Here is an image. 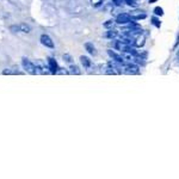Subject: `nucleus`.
I'll return each instance as SVG.
<instances>
[{
    "instance_id": "nucleus-12",
    "label": "nucleus",
    "mask_w": 179,
    "mask_h": 179,
    "mask_svg": "<svg viewBox=\"0 0 179 179\" xmlns=\"http://www.w3.org/2000/svg\"><path fill=\"white\" fill-rule=\"evenodd\" d=\"M105 37L106 38H110V40H115V38H117V36H118V31L117 30H109V31H106L105 32Z\"/></svg>"
},
{
    "instance_id": "nucleus-20",
    "label": "nucleus",
    "mask_w": 179,
    "mask_h": 179,
    "mask_svg": "<svg viewBox=\"0 0 179 179\" xmlns=\"http://www.w3.org/2000/svg\"><path fill=\"white\" fill-rule=\"evenodd\" d=\"M155 1H156V0H149V2H151V4H153V2H155Z\"/></svg>"
},
{
    "instance_id": "nucleus-5",
    "label": "nucleus",
    "mask_w": 179,
    "mask_h": 179,
    "mask_svg": "<svg viewBox=\"0 0 179 179\" xmlns=\"http://www.w3.org/2000/svg\"><path fill=\"white\" fill-rule=\"evenodd\" d=\"M107 54H109V56H110L114 61H116L117 63H119V65H123V63H124V60H123L122 55L115 53V52H114V50H111V49H109V50H107Z\"/></svg>"
},
{
    "instance_id": "nucleus-6",
    "label": "nucleus",
    "mask_w": 179,
    "mask_h": 179,
    "mask_svg": "<svg viewBox=\"0 0 179 179\" xmlns=\"http://www.w3.org/2000/svg\"><path fill=\"white\" fill-rule=\"evenodd\" d=\"M48 68H49V71L52 74H56V72L59 69V66H57V62L55 61V59L53 57H48Z\"/></svg>"
},
{
    "instance_id": "nucleus-19",
    "label": "nucleus",
    "mask_w": 179,
    "mask_h": 179,
    "mask_svg": "<svg viewBox=\"0 0 179 179\" xmlns=\"http://www.w3.org/2000/svg\"><path fill=\"white\" fill-rule=\"evenodd\" d=\"M112 24H114V20H107L106 23H104V27H112Z\"/></svg>"
},
{
    "instance_id": "nucleus-7",
    "label": "nucleus",
    "mask_w": 179,
    "mask_h": 179,
    "mask_svg": "<svg viewBox=\"0 0 179 179\" xmlns=\"http://www.w3.org/2000/svg\"><path fill=\"white\" fill-rule=\"evenodd\" d=\"M130 16H131V18H133V20H141V19H144V18L147 17L146 12H143V11H139V10L133 11V12L130 13Z\"/></svg>"
},
{
    "instance_id": "nucleus-18",
    "label": "nucleus",
    "mask_w": 179,
    "mask_h": 179,
    "mask_svg": "<svg viewBox=\"0 0 179 179\" xmlns=\"http://www.w3.org/2000/svg\"><path fill=\"white\" fill-rule=\"evenodd\" d=\"M63 60H65L66 62L72 63V56L69 54H65V55H63Z\"/></svg>"
},
{
    "instance_id": "nucleus-8",
    "label": "nucleus",
    "mask_w": 179,
    "mask_h": 179,
    "mask_svg": "<svg viewBox=\"0 0 179 179\" xmlns=\"http://www.w3.org/2000/svg\"><path fill=\"white\" fill-rule=\"evenodd\" d=\"M144 41H146L144 36L139 35V36H136V38L134 40V43H133V44H134L135 47H139V48H140V47H143V45H144V43H146Z\"/></svg>"
},
{
    "instance_id": "nucleus-15",
    "label": "nucleus",
    "mask_w": 179,
    "mask_h": 179,
    "mask_svg": "<svg viewBox=\"0 0 179 179\" xmlns=\"http://www.w3.org/2000/svg\"><path fill=\"white\" fill-rule=\"evenodd\" d=\"M151 20H152V24H153V25H155L156 27H161L160 20H159V19H158L156 17H152V18H151Z\"/></svg>"
},
{
    "instance_id": "nucleus-17",
    "label": "nucleus",
    "mask_w": 179,
    "mask_h": 179,
    "mask_svg": "<svg viewBox=\"0 0 179 179\" xmlns=\"http://www.w3.org/2000/svg\"><path fill=\"white\" fill-rule=\"evenodd\" d=\"M102 4H103V0H92V5L94 7H99Z\"/></svg>"
},
{
    "instance_id": "nucleus-4",
    "label": "nucleus",
    "mask_w": 179,
    "mask_h": 179,
    "mask_svg": "<svg viewBox=\"0 0 179 179\" xmlns=\"http://www.w3.org/2000/svg\"><path fill=\"white\" fill-rule=\"evenodd\" d=\"M41 43L44 45V47H47V48H50V49H53L54 48V42L53 40L49 37L48 35H45V34H43V35L41 36Z\"/></svg>"
},
{
    "instance_id": "nucleus-11",
    "label": "nucleus",
    "mask_w": 179,
    "mask_h": 179,
    "mask_svg": "<svg viewBox=\"0 0 179 179\" xmlns=\"http://www.w3.org/2000/svg\"><path fill=\"white\" fill-rule=\"evenodd\" d=\"M80 61H81V65L84 66V68H86V69L91 68L92 62H91V60H90L87 56H80Z\"/></svg>"
},
{
    "instance_id": "nucleus-3",
    "label": "nucleus",
    "mask_w": 179,
    "mask_h": 179,
    "mask_svg": "<svg viewBox=\"0 0 179 179\" xmlns=\"http://www.w3.org/2000/svg\"><path fill=\"white\" fill-rule=\"evenodd\" d=\"M139 66H136L135 63H129L123 67V73L125 74H139Z\"/></svg>"
},
{
    "instance_id": "nucleus-10",
    "label": "nucleus",
    "mask_w": 179,
    "mask_h": 179,
    "mask_svg": "<svg viewBox=\"0 0 179 179\" xmlns=\"http://www.w3.org/2000/svg\"><path fill=\"white\" fill-rule=\"evenodd\" d=\"M121 55H122L123 60H124V61H128V62H134L135 57H136V56H134L131 53H128V52H122Z\"/></svg>"
},
{
    "instance_id": "nucleus-2",
    "label": "nucleus",
    "mask_w": 179,
    "mask_h": 179,
    "mask_svg": "<svg viewBox=\"0 0 179 179\" xmlns=\"http://www.w3.org/2000/svg\"><path fill=\"white\" fill-rule=\"evenodd\" d=\"M22 63H23V67H24V69H25L27 73H30V74H36L35 62L30 61V60H29V59H27V57H23V60H22Z\"/></svg>"
},
{
    "instance_id": "nucleus-14",
    "label": "nucleus",
    "mask_w": 179,
    "mask_h": 179,
    "mask_svg": "<svg viewBox=\"0 0 179 179\" xmlns=\"http://www.w3.org/2000/svg\"><path fill=\"white\" fill-rule=\"evenodd\" d=\"M68 69H69V73H71V74H75V75H79L81 73L80 69H79V67H78L77 65H71Z\"/></svg>"
},
{
    "instance_id": "nucleus-13",
    "label": "nucleus",
    "mask_w": 179,
    "mask_h": 179,
    "mask_svg": "<svg viewBox=\"0 0 179 179\" xmlns=\"http://www.w3.org/2000/svg\"><path fill=\"white\" fill-rule=\"evenodd\" d=\"M19 31L24 32V34H29V32H31V27L25 23H22V24H19Z\"/></svg>"
},
{
    "instance_id": "nucleus-16",
    "label": "nucleus",
    "mask_w": 179,
    "mask_h": 179,
    "mask_svg": "<svg viewBox=\"0 0 179 179\" xmlns=\"http://www.w3.org/2000/svg\"><path fill=\"white\" fill-rule=\"evenodd\" d=\"M154 13H155V16H162L164 15V10L158 6V7L154 9Z\"/></svg>"
},
{
    "instance_id": "nucleus-1",
    "label": "nucleus",
    "mask_w": 179,
    "mask_h": 179,
    "mask_svg": "<svg viewBox=\"0 0 179 179\" xmlns=\"http://www.w3.org/2000/svg\"><path fill=\"white\" fill-rule=\"evenodd\" d=\"M115 22L119 25H125V24H130L133 22V18L130 16V13H121L117 16Z\"/></svg>"
},
{
    "instance_id": "nucleus-21",
    "label": "nucleus",
    "mask_w": 179,
    "mask_h": 179,
    "mask_svg": "<svg viewBox=\"0 0 179 179\" xmlns=\"http://www.w3.org/2000/svg\"><path fill=\"white\" fill-rule=\"evenodd\" d=\"M177 57H178V60H179V52H178V54H177Z\"/></svg>"
},
{
    "instance_id": "nucleus-9",
    "label": "nucleus",
    "mask_w": 179,
    "mask_h": 179,
    "mask_svg": "<svg viewBox=\"0 0 179 179\" xmlns=\"http://www.w3.org/2000/svg\"><path fill=\"white\" fill-rule=\"evenodd\" d=\"M85 49L87 50V53L90 55H97V50H96V47L93 45V43H91V42H86L85 43Z\"/></svg>"
}]
</instances>
